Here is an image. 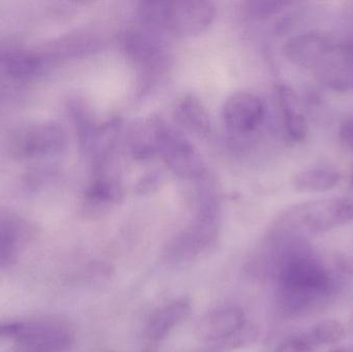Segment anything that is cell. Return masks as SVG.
Returning a JSON list of instances; mask_svg holds the SVG:
<instances>
[{
    "instance_id": "26",
    "label": "cell",
    "mask_w": 353,
    "mask_h": 352,
    "mask_svg": "<svg viewBox=\"0 0 353 352\" xmlns=\"http://www.w3.org/2000/svg\"><path fill=\"white\" fill-rule=\"evenodd\" d=\"M335 262L340 272L353 276V256L344 253L337 254Z\"/></svg>"
},
{
    "instance_id": "27",
    "label": "cell",
    "mask_w": 353,
    "mask_h": 352,
    "mask_svg": "<svg viewBox=\"0 0 353 352\" xmlns=\"http://www.w3.org/2000/svg\"><path fill=\"white\" fill-rule=\"evenodd\" d=\"M340 138L347 148L353 151V118L346 120L340 127Z\"/></svg>"
},
{
    "instance_id": "22",
    "label": "cell",
    "mask_w": 353,
    "mask_h": 352,
    "mask_svg": "<svg viewBox=\"0 0 353 352\" xmlns=\"http://www.w3.org/2000/svg\"><path fill=\"white\" fill-rule=\"evenodd\" d=\"M292 3V1H288V0H253V1L246 2L245 8L249 16L263 20L279 14Z\"/></svg>"
},
{
    "instance_id": "25",
    "label": "cell",
    "mask_w": 353,
    "mask_h": 352,
    "mask_svg": "<svg viewBox=\"0 0 353 352\" xmlns=\"http://www.w3.org/2000/svg\"><path fill=\"white\" fill-rule=\"evenodd\" d=\"M161 180V177L159 173L149 174L146 177L143 178L142 181L139 182L138 186H137V190L142 194H149V192L159 187Z\"/></svg>"
},
{
    "instance_id": "13",
    "label": "cell",
    "mask_w": 353,
    "mask_h": 352,
    "mask_svg": "<svg viewBox=\"0 0 353 352\" xmlns=\"http://www.w3.org/2000/svg\"><path fill=\"white\" fill-rule=\"evenodd\" d=\"M103 43V37L97 30L84 28L52 41L41 53L52 66L63 60L90 55L99 51Z\"/></svg>"
},
{
    "instance_id": "30",
    "label": "cell",
    "mask_w": 353,
    "mask_h": 352,
    "mask_svg": "<svg viewBox=\"0 0 353 352\" xmlns=\"http://www.w3.org/2000/svg\"><path fill=\"white\" fill-rule=\"evenodd\" d=\"M352 184H353V173H352Z\"/></svg>"
},
{
    "instance_id": "15",
    "label": "cell",
    "mask_w": 353,
    "mask_h": 352,
    "mask_svg": "<svg viewBox=\"0 0 353 352\" xmlns=\"http://www.w3.org/2000/svg\"><path fill=\"white\" fill-rule=\"evenodd\" d=\"M317 74L333 90L339 92L353 90V33L343 45H336Z\"/></svg>"
},
{
    "instance_id": "20",
    "label": "cell",
    "mask_w": 353,
    "mask_h": 352,
    "mask_svg": "<svg viewBox=\"0 0 353 352\" xmlns=\"http://www.w3.org/2000/svg\"><path fill=\"white\" fill-rule=\"evenodd\" d=\"M341 174L330 165H313L296 174L294 187L301 192H325L339 184Z\"/></svg>"
},
{
    "instance_id": "14",
    "label": "cell",
    "mask_w": 353,
    "mask_h": 352,
    "mask_svg": "<svg viewBox=\"0 0 353 352\" xmlns=\"http://www.w3.org/2000/svg\"><path fill=\"white\" fill-rule=\"evenodd\" d=\"M274 93L286 138L290 142H302L308 134V122L298 95L286 84L276 85Z\"/></svg>"
},
{
    "instance_id": "7",
    "label": "cell",
    "mask_w": 353,
    "mask_h": 352,
    "mask_svg": "<svg viewBox=\"0 0 353 352\" xmlns=\"http://www.w3.org/2000/svg\"><path fill=\"white\" fill-rule=\"evenodd\" d=\"M12 337L24 352H64L72 343L70 329L54 320L16 324Z\"/></svg>"
},
{
    "instance_id": "11",
    "label": "cell",
    "mask_w": 353,
    "mask_h": 352,
    "mask_svg": "<svg viewBox=\"0 0 353 352\" xmlns=\"http://www.w3.org/2000/svg\"><path fill=\"white\" fill-rule=\"evenodd\" d=\"M247 324L244 311L236 306H220L205 313L196 324V336L218 346Z\"/></svg>"
},
{
    "instance_id": "21",
    "label": "cell",
    "mask_w": 353,
    "mask_h": 352,
    "mask_svg": "<svg viewBox=\"0 0 353 352\" xmlns=\"http://www.w3.org/2000/svg\"><path fill=\"white\" fill-rule=\"evenodd\" d=\"M345 337V329L341 322L335 320H323L317 324L310 333L309 342L319 344H335Z\"/></svg>"
},
{
    "instance_id": "24",
    "label": "cell",
    "mask_w": 353,
    "mask_h": 352,
    "mask_svg": "<svg viewBox=\"0 0 353 352\" xmlns=\"http://www.w3.org/2000/svg\"><path fill=\"white\" fill-rule=\"evenodd\" d=\"M277 352H313V349L308 339L294 337L284 341L278 347Z\"/></svg>"
},
{
    "instance_id": "23",
    "label": "cell",
    "mask_w": 353,
    "mask_h": 352,
    "mask_svg": "<svg viewBox=\"0 0 353 352\" xmlns=\"http://www.w3.org/2000/svg\"><path fill=\"white\" fill-rule=\"evenodd\" d=\"M257 335H259V333H257L256 328L247 322L241 330H239L236 334L232 335L228 340L224 341L216 349L228 351V349H242L246 345L252 344L256 340Z\"/></svg>"
},
{
    "instance_id": "12",
    "label": "cell",
    "mask_w": 353,
    "mask_h": 352,
    "mask_svg": "<svg viewBox=\"0 0 353 352\" xmlns=\"http://www.w3.org/2000/svg\"><path fill=\"white\" fill-rule=\"evenodd\" d=\"M165 123L163 118L157 115L140 118L130 123L126 132V145L136 161H150L159 155Z\"/></svg>"
},
{
    "instance_id": "1",
    "label": "cell",
    "mask_w": 353,
    "mask_h": 352,
    "mask_svg": "<svg viewBox=\"0 0 353 352\" xmlns=\"http://www.w3.org/2000/svg\"><path fill=\"white\" fill-rule=\"evenodd\" d=\"M353 221V200L319 198L286 209L274 223L272 238L290 239L303 234L331 231Z\"/></svg>"
},
{
    "instance_id": "10",
    "label": "cell",
    "mask_w": 353,
    "mask_h": 352,
    "mask_svg": "<svg viewBox=\"0 0 353 352\" xmlns=\"http://www.w3.org/2000/svg\"><path fill=\"white\" fill-rule=\"evenodd\" d=\"M327 35L321 32L300 33L286 41L283 53L294 65L319 72L336 48Z\"/></svg>"
},
{
    "instance_id": "29",
    "label": "cell",
    "mask_w": 353,
    "mask_h": 352,
    "mask_svg": "<svg viewBox=\"0 0 353 352\" xmlns=\"http://www.w3.org/2000/svg\"><path fill=\"white\" fill-rule=\"evenodd\" d=\"M205 352H222V351H219V349H210V351H205Z\"/></svg>"
},
{
    "instance_id": "4",
    "label": "cell",
    "mask_w": 353,
    "mask_h": 352,
    "mask_svg": "<svg viewBox=\"0 0 353 352\" xmlns=\"http://www.w3.org/2000/svg\"><path fill=\"white\" fill-rule=\"evenodd\" d=\"M288 256L280 268L279 291L321 298L331 291V277L323 265L299 254Z\"/></svg>"
},
{
    "instance_id": "5",
    "label": "cell",
    "mask_w": 353,
    "mask_h": 352,
    "mask_svg": "<svg viewBox=\"0 0 353 352\" xmlns=\"http://www.w3.org/2000/svg\"><path fill=\"white\" fill-rule=\"evenodd\" d=\"M217 8L207 0H165L161 30L179 37H196L210 28Z\"/></svg>"
},
{
    "instance_id": "17",
    "label": "cell",
    "mask_w": 353,
    "mask_h": 352,
    "mask_svg": "<svg viewBox=\"0 0 353 352\" xmlns=\"http://www.w3.org/2000/svg\"><path fill=\"white\" fill-rule=\"evenodd\" d=\"M174 117L179 125L201 138H207L213 132V124L207 107L194 95H184L176 101Z\"/></svg>"
},
{
    "instance_id": "19",
    "label": "cell",
    "mask_w": 353,
    "mask_h": 352,
    "mask_svg": "<svg viewBox=\"0 0 353 352\" xmlns=\"http://www.w3.org/2000/svg\"><path fill=\"white\" fill-rule=\"evenodd\" d=\"M68 112L76 130L81 151L89 157L99 130L94 114L88 103L81 99H74L70 101Z\"/></svg>"
},
{
    "instance_id": "3",
    "label": "cell",
    "mask_w": 353,
    "mask_h": 352,
    "mask_svg": "<svg viewBox=\"0 0 353 352\" xmlns=\"http://www.w3.org/2000/svg\"><path fill=\"white\" fill-rule=\"evenodd\" d=\"M122 48L139 74L141 92H149L169 74L172 55L163 32L140 24L130 27L122 37Z\"/></svg>"
},
{
    "instance_id": "9",
    "label": "cell",
    "mask_w": 353,
    "mask_h": 352,
    "mask_svg": "<svg viewBox=\"0 0 353 352\" xmlns=\"http://www.w3.org/2000/svg\"><path fill=\"white\" fill-rule=\"evenodd\" d=\"M68 143L65 130L55 121L35 124L19 136L14 150L21 157H46L59 154Z\"/></svg>"
},
{
    "instance_id": "16",
    "label": "cell",
    "mask_w": 353,
    "mask_h": 352,
    "mask_svg": "<svg viewBox=\"0 0 353 352\" xmlns=\"http://www.w3.org/2000/svg\"><path fill=\"white\" fill-rule=\"evenodd\" d=\"M0 66L17 80H31L51 68L41 52H26L14 48H0Z\"/></svg>"
},
{
    "instance_id": "18",
    "label": "cell",
    "mask_w": 353,
    "mask_h": 352,
    "mask_svg": "<svg viewBox=\"0 0 353 352\" xmlns=\"http://www.w3.org/2000/svg\"><path fill=\"white\" fill-rule=\"evenodd\" d=\"M191 312V306L186 300H176L161 307L153 313L147 324V337L159 342L167 338L172 331L184 322Z\"/></svg>"
},
{
    "instance_id": "8",
    "label": "cell",
    "mask_w": 353,
    "mask_h": 352,
    "mask_svg": "<svg viewBox=\"0 0 353 352\" xmlns=\"http://www.w3.org/2000/svg\"><path fill=\"white\" fill-rule=\"evenodd\" d=\"M265 107L257 95L239 91L228 97L222 107V123L232 138L254 132L263 123Z\"/></svg>"
},
{
    "instance_id": "2",
    "label": "cell",
    "mask_w": 353,
    "mask_h": 352,
    "mask_svg": "<svg viewBox=\"0 0 353 352\" xmlns=\"http://www.w3.org/2000/svg\"><path fill=\"white\" fill-rule=\"evenodd\" d=\"M196 214L192 222L172 241L168 256L176 262H188L211 249L220 227V200L211 179L199 182Z\"/></svg>"
},
{
    "instance_id": "28",
    "label": "cell",
    "mask_w": 353,
    "mask_h": 352,
    "mask_svg": "<svg viewBox=\"0 0 353 352\" xmlns=\"http://www.w3.org/2000/svg\"><path fill=\"white\" fill-rule=\"evenodd\" d=\"M332 352H353V345L350 346L340 347V349H335Z\"/></svg>"
},
{
    "instance_id": "6",
    "label": "cell",
    "mask_w": 353,
    "mask_h": 352,
    "mask_svg": "<svg viewBox=\"0 0 353 352\" xmlns=\"http://www.w3.org/2000/svg\"><path fill=\"white\" fill-rule=\"evenodd\" d=\"M159 155L165 165L181 179L199 181L208 174L205 161L194 145L170 123H165Z\"/></svg>"
}]
</instances>
